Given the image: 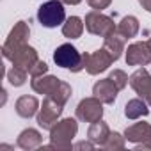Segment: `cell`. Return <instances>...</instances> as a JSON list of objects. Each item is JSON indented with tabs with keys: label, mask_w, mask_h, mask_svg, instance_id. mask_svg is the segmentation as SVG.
I'll return each mask as SVG.
<instances>
[{
	"label": "cell",
	"mask_w": 151,
	"mask_h": 151,
	"mask_svg": "<svg viewBox=\"0 0 151 151\" xmlns=\"http://www.w3.org/2000/svg\"><path fill=\"white\" fill-rule=\"evenodd\" d=\"M84 27H86V23L82 22V18L71 16V18H68V20L62 23V34H64V37H68V39H77V37L82 36Z\"/></svg>",
	"instance_id": "d6986e66"
},
{
	"label": "cell",
	"mask_w": 151,
	"mask_h": 151,
	"mask_svg": "<svg viewBox=\"0 0 151 151\" xmlns=\"http://www.w3.org/2000/svg\"><path fill=\"white\" fill-rule=\"evenodd\" d=\"M109 135H110L109 124H107L105 121H101V119L96 121V123H91V126H89V130H87V139L93 140L96 146H103V144L107 142Z\"/></svg>",
	"instance_id": "e0dca14e"
},
{
	"label": "cell",
	"mask_w": 151,
	"mask_h": 151,
	"mask_svg": "<svg viewBox=\"0 0 151 151\" xmlns=\"http://www.w3.org/2000/svg\"><path fill=\"white\" fill-rule=\"evenodd\" d=\"M27 73H29V71H25V69H22V68L13 66V68L7 71V80H9V84H11V86L20 87V86H23V84H25V80H27Z\"/></svg>",
	"instance_id": "603a6c76"
},
{
	"label": "cell",
	"mask_w": 151,
	"mask_h": 151,
	"mask_svg": "<svg viewBox=\"0 0 151 151\" xmlns=\"http://www.w3.org/2000/svg\"><path fill=\"white\" fill-rule=\"evenodd\" d=\"M139 4L142 6V9H146L147 13H151V0H139Z\"/></svg>",
	"instance_id": "83f0119b"
},
{
	"label": "cell",
	"mask_w": 151,
	"mask_h": 151,
	"mask_svg": "<svg viewBox=\"0 0 151 151\" xmlns=\"http://www.w3.org/2000/svg\"><path fill=\"white\" fill-rule=\"evenodd\" d=\"M62 110H64V105H62L60 101H57V100L52 98V96H46V98L43 100L41 109L37 110L36 121H37V124H39L43 130H52V128L55 126V123L59 121Z\"/></svg>",
	"instance_id": "5b68a950"
},
{
	"label": "cell",
	"mask_w": 151,
	"mask_h": 151,
	"mask_svg": "<svg viewBox=\"0 0 151 151\" xmlns=\"http://www.w3.org/2000/svg\"><path fill=\"white\" fill-rule=\"evenodd\" d=\"M53 62L59 68L69 69L73 73H78V71L86 69L84 53H80L71 43H64V45H60V46L55 48V52H53Z\"/></svg>",
	"instance_id": "7a4b0ae2"
},
{
	"label": "cell",
	"mask_w": 151,
	"mask_h": 151,
	"mask_svg": "<svg viewBox=\"0 0 151 151\" xmlns=\"http://www.w3.org/2000/svg\"><path fill=\"white\" fill-rule=\"evenodd\" d=\"M124 142H126V137H124V135H121V133H117V132H110L107 142H105L101 147L107 149V151H117V149H123V147H124Z\"/></svg>",
	"instance_id": "7402d4cb"
},
{
	"label": "cell",
	"mask_w": 151,
	"mask_h": 151,
	"mask_svg": "<svg viewBox=\"0 0 151 151\" xmlns=\"http://www.w3.org/2000/svg\"><path fill=\"white\" fill-rule=\"evenodd\" d=\"M103 117V101L96 96L84 98L77 105V119L84 123H96Z\"/></svg>",
	"instance_id": "8992f818"
},
{
	"label": "cell",
	"mask_w": 151,
	"mask_h": 151,
	"mask_svg": "<svg viewBox=\"0 0 151 151\" xmlns=\"http://www.w3.org/2000/svg\"><path fill=\"white\" fill-rule=\"evenodd\" d=\"M29 37H30V29H29L27 22H18V23H14V27L11 29L7 39H6V43H4V46H2V55H7L9 52L20 48V46H23V45H27Z\"/></svg>",
	"instance_id": "9c48e42d"
},
{
	"label": "cell",
	"mask_w": 151,
	"mask_h": 151,
	"mask_svg": "<svg viewBox=\"0 0 151 151\" xmlns=\"http://www.w3.org/2000/svg\"><path fill=\"white\" fill-rule=\"evenodd\" d=\"M41 142H43V137H41V133H39L37 130H34V128L23 130V132L18 135V139H16L18 147H22V149H25V151H30V149L39 147Z\"/></svg>",
	"instance_id": "2e32d148"
},
{
	"label": "cell",
	"mask_w": 151,
	"mask_h": 151,
	"mask_svg": "<svg viewBox=\"0 0 151 151\" xmlns=\"http://www.w3.org/2000/svg\"><path fill=\"white\" fill-rule=\"evenodd\" d=\"M144 100H146V101H147V105L151 107V86L147 87V93H146V96H144Z\"/></svg>",
	"instance_id": "f546056e"
},
{
	"label": "cell",
	"mask_w": 151,
	"mask_h": 151,
	"mask_svg": "<svg viewBox=\"0 0 151 151\" xmlns=\"http://www.w3.org/2000/svg\"><path fill=\"white\" fill-rule=\"evenodd\" d=\"M60 82L62 80H59L57 77H52V75H43V77H36V78H32V82H30V87H32V91L34 93H37V94H52L59 86H60Z\"/></svg>",
	"instance_id": "4fadbf2b"
},
{
	"label": "cell",
	"mask_w": 151,
	"mask_h": 151,
	"mask_svg": "<svg viewBox=\"0 0 151 151\" xmlns=\"http://www.w3.org/2000/svg\"><path fill=\"white\" fill-rule=\"evenodd\" d=\"M46 71H48V64L45 60H37L29 73H30L32 78H36V77H43V75H46Z\"/></svg>",
	"instance_id": "d4e9b609"
},
{
	"label": "cell",
	"mask_w": 151,
	"mask_h": 151,
	"mask_svg": "<svg viewBox=\"0 0 151 151\" xmlns=\"http://www.w3.org/2000/svg\"><path fill=\"white\" fill-rule=\"evenodd\" d=\"M124 137L128 142L137 144V149H151V124L149 123H135L124 130Z\"/></svg>",
	"instance_id": "ba28073f"
},
{
	"label": "cell",
	"mask_w": 151,
	"mask_h": 151,
	"mask_svg": "<svg viewBox=\"0 0 151 151\" xmlns=\"http://www.w3.org/2000/svg\"><path fill=\"white\" fill-rule=\"evenodd\" d=\"M146 43H147V46H149V50H151V37H149V39H147Z\"/></svg>",
	"instance_id": "4dcf8cb0"
},
{
	"label": "cell",
	"mask_w": 151,
	"mask_h": 151,
	"mask_svg": "<svg viewBox=\"0 0 151 151\" xmlns=\"http://www.w3.org/2000/svg\"><path fill=\"white\" fill-rule=\"evenodd\" d=\"M37 20L46 29H55L57 25L66 22V11L60 0H48L37 9Z\"/></svg>",
	"instance_id": "3957f363"
},
{
	"label": "cell",
	"mask_w": 151,
	"mask_h": 151,
	"mask_svg": "<svg viewBox=\"0 0 151 151\" xmlns=\"http://www.w3.org/2000/svg\"><path fill=\"white\" fill-rule=\"evenodd\" d=\"M4 57L9 59V60L13 62V66L22 68V69H25V71H30L32 66L39 60V59H37L36 48H32V46H29V45H23V46L16 48V50L9 52V53L4 55Z\"/></svg>",
	"instance_id": "30bf717a"
},
{
	"label": "cell",
	"mask_w": 151,
	"mask_h": 151,
	"mask_svg": "<svg viewBox=\"0 0 151 151\" xmlns=\"http://www.w3.org/2000/svg\"><path fill=\"white\" fill-rule=\"evenodd\" d=\"M139 29H140V25H139V20H137L135 16H124V18L119 22L116 32H117L119 36H123L124 39H130V37H135V36L139 34Z\"/></svg>",
	"instance_id": "ffe728a7"
},
{
	"label": "cell",
	"mask_w": 151,
	"mask_h": 151,
	"mask_svg": "<svg viewBox=\"0 0 151 151\" xmlns=\"http://www.w3.org/2000/svg\"><path fill=\"white\" fill-rule=\"evenodd\" d=\"M62 4H68V6H77V4H80L82 0H60Z\"/></svg>",
	"instance_id": "f1b7e54d"
},
{
	"label": "cell",
	"mask_w": 151,
	"mask_h": 151,
	"mask_svg": "<svg viewBox=\"0 0 151 151\" xmlns=\"http://www.w3.org/2000/svg\"><path fill=\"white\" fill-rule=\"evenodd\" d=\"M94 142L93 140H80V142H77V144H73V149H87V151H91V149H94Z\"/></svg>",
	"instance_id": "4316f807"
},
{
	"label": "cell",
	"mask_w": 151,
	"mask_h": 151,
	"mask_svg": "<svg viewBox=\"0 0 151 151\" xmlns=\"http://www.w3.org/2000/svg\"><path fill=\"white\" fill-rule=\"evenodd\" d=\"M117 93H119V89L116 87V84H114L109 77L103 78V80H98V82L93 86V94H94L98 100H101L103 103H107V105H112V103L116 101Z\"/></svg>",
	"instance_id": "7c38bea8"
},
{
	"label": "cell",
	"mask_w": 151,
	"mask_h": 151,
	"mask_svg": "<svg viewBox=\"0 0 151 151\" xmlns=\"http://www.w3.org/2000/svg\"><path fill=\"white\" fill-rule=\"evenodd\" d=\"M14 109H16V114H18L20 117L29 119V117L36 116V112L39 110V101H37L36 96H29V94H25V96H20V98L16 100Z\"/></svg>",
	"instance_id": "9a60e30c"
},
{
	"label": "cell",
	"mask_w": 151,
	"mask_h": 151,
	"mask_svg": "<svg viewBox=\"0 0 151 151\" xmlns=\"http://www.w3.org/2000/svg\"><path fill=\"white\" fill-rule=\"evenodd\" d=\"M87 4H89L94 11H101V9H107V7L112 4V0H87Z\"/></svg>",
	"instance_id": "484cf974"
},
{
	"label": "cell",
	"mask_w": 151,
	"mask_h": 151,
	"mask_svg": "<svg viewBox=\"0 0 151 151\" xmlns=\"http://www.w3.org/2000/svg\"><path fill=\"white\" fill-rule=\"evenodd\" d=\"M78 123L73 117H66L62 121H57L55 126L50 130V144L57 151H68L73 149V139L77 137Z\"/></svg>",
	"instance_id": "6da1fadb"
},
{
	"label": "cell",
	"mask_w": 151,
	"mask_h": 151,
	"mask_svg": "<svg viewBox=\"0 0 151 151\" xmlns=\"http://www.w3.org/2000/svg\"><path fill=\"white\" fill-rule=\"evenodd\" d=\"M84 62H86V71L89 75H100V73L107 71L109 66L116 60L112 59V55L109 53L107 48H100L93 53H84Z\"/></svg>",
	"instance_id": "52a82bcc"
},
{
	"label": "cell",
	"mask_w": 151,
	"mask_h": 151,
	"mask_svg": "<svg viewBox=\"0 0 151 151\" xmlns=\"http://www.w3.org/2000/svg\"><path fill=\"white\" fill-rule=\"evenodd\" d=\"M130 86L132 89L139 94V98L144 100L146 93H147V87L151 86V75L144 69V68H139L132 77H130Z\"/></svg>",
	"instance_id": "5bb4252c"
},
{
	"label": "cell",
	"mask_w": 151,
	"mask_h": 151,
	"mask_svg": "<svg viewBox=\"0 0 151 151\" xmlns=\"http://www.w3.org/2000/svg\"><path fill=\"white\" fill-rule=\"evenodd\" d=\"M103 48H107V50H109V53L112 55V59H114V60H117V59L121 57V53L124 52V37H123V36H119L117 32H114V34H110V36H107V37H105Z\"/></svg>",
	"instance_id": "44dd1931"
},
{
	"label": "cell",
	"mask_w": 151,
	"mask_h": 151,
	"mask_svg": "<svg viewBox=\"0 0 151 151\" xmlns=\"http://www.w3.org/2000/svg\"><path fill=\"white\" fill-rule=\"evenodd\" d=\"M109 78L116 84V87L119 89V91H123L126 86H128V82H130V78H128V75L123 71V69H114L110 75H109Z\"/></svg>",
	"instance_id": "cb8c5ba5"
},
{
	"label": "cell",
	"mask_w": 151,
	"mask_h": 151,
	"mask_svg": "<svg viewBox=\"0 0 151 151\" xmlns=\"http://www.w3.org/2000/svg\"><path fill=\"white\" fill-rule=\"evenodd\" d=\"M126 64L128 66H146L151 64V50L147 43L137 41L132 43L126 50Z\"/></svg>",
	"instance_id": "8fae6325"
},
{
	"label": "cell",
	"mask_w": 151,
	"mask_h": 151,
	"mask_svg": "<svg viewBox=\"0 0 151 151\" xmlns=\"http://www.w3.org/2000/svg\"><path fill=\"white\" fill-rule=\"evenodd\" d=\"M84 23H86V29H87L89 34L101 36V37H107V36H110L117 30V25L114 23V20L107 14H101V11L87 13Z\"/></svg>",
	"instance_id": "277c9868"
},
{
	"label": "cell",
	"mask_w": 151,
	"mask_h": 151,
	"mask_svg": "<svg viewBox=\"0 0 151 151\" xmlns=\"http://www.w3.org/2000/svg\"><path fill=\"white\" fill-rule=\"evenodd\" d=\"M149 114V105L146 100L142 98H135V100H130L126 105H124V116L128 119H139V117H146Z\"/></svg>",
	"instance_id": "ac0fdd59"
}]
</instances>
